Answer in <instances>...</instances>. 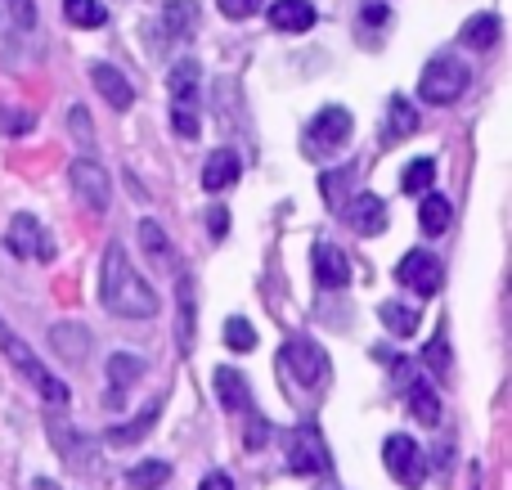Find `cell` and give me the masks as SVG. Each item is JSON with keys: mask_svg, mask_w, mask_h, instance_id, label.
<instances>
[{"mask_svg": "<svg viewBox=\"0 0 512 490\" xmlns=\"http://www.w3.org/2000/svg\"><path fill=\"white\" fill-rule=\"evenodd\" d=\"M171 477V464H162V459H144V464H135L131 473H126V486L131 490H158L167 486Z\"/></svg>", "mask_w": 512, "mask_h": 490, "instance_id": "d4e9b609", "label": "cell"}, {"mask_svg": "<svg viewBox=\"0 0 512 490\" xmlns=\"http://www.w3.org/2000/svg\"><path fill=\"white\" fill-rule=\"evenodd\" d=\"M288 468L301 477H315L328 468V446L315 432V423H301V428L288 432Z\"/></svg>", "mask_w": 512, "mask_h": 490, "instance_id": "9c48e42d", "label": "cell"}, {"mask_svg": "<svg viewBox=\"0 0 512 490\" xmlns=\"http://www.w3.org/2000/svg\"><path fill=\"white\" fill-rule=\"evenodd\" d=\"M450 216H454V207H450V198L445 194H427L423 207H418V221H423L427 234H441L445 225H450Z\"/></svg>", "mask_w": 512, "mask_h": 490, "instance_id": "4316f807", "label": "cell"}, {"mask_svg": "<svg viewBox=\"0 0 512 490\" xmlns=\"http://www.w3.org/2000/svg\"><path fill=\"white\" fill-rule=\"evenodd\" d=\"M216 5H221L225 18H252L261 9V0H216Z\"/></svg>", "mask_w": 512, "mask_h": 490, "instance_id": "8d00e7d4", "label": "cell"}, {"mask_svg": "<svg viewBox=\"0 0 512 490\" xmlns=\"http://www.w3.org/2000/svg\"><path fill=\"white\" fill-rule=\"evenodd\" d=\"M153 423H158V410H144L140 419L131 423V428H113V432H108V437H113L117 446H131V441H135V437H144V432H149Z\"/></svg>", "mask_w": 512, "mask_h": 490, "instance_id": "836d02e7", "label": "cell"}, {"mask_svg": "<svg viewBox=\"0 0 512 490\" xmlns=\"http://www.w3.org/2000/svg\"><path fill=\"white\" fill-rule=\"evenodd\" d=\"M414 131H418V108L396 95L387 104V140H409Z\"/></svg>", "mask_w": 512, "mask_h": 490, "instance_id": "603a6c76", "label": "cell"}, {"mask_svg": "<svg viewBox=\"0 0 512 490\" xmlns=\"http://www.w3.org/2000/svg\"><path fill=\"white\" fill-rule=\"evenodd\" d=\"M5 248L14 252V257H23V261H50L54 257V243H50V230H45L36 216H27V212H18L14 221H9V230H5Z\"/></svg>", "mask_w": 512, "mask_h": 490, "instance_id": "ba28073f", "label": "cell"}, {"mask_svg": "<svg viewBox=\"0 0 512 490\" xmlns=\"http://www.w3.org/2000/svg\"><path fill=\"white\" fill-rule=\"evenodd\" d=\"M270 23L279 27V32H310V27H315V5H310V0H274Z\"/></svg>", "mask_w": 512, "mask_h": 490, "instance_id": "2e32d148", "label": "cell"}, {"mask_svg": "<svg viewBox=\"0 0 512 490\" xmlns=\"http://www.w3.org/2000/svg\"><path fill=\"white\" fill-rule=\"evenodd\" d=\"M50 347H54V356H59L63 365H81V360L90 356V329H86V324H77V320L54 324V329H50Z\"/></svg>", "mask_w": 512, "mask_h": 490, "instance_id": "7c38bea8", "label": "cell"}, {"mask_svg": "<svg viewBox=\"0 0 512 490\" xmlns=\"http://www.w3.org/2000/svg\"><path fill=\"white\" fill-rule=\"evenodd\" d=\"M68 180H72V194H77L90 212H95V216L108 212V203H113V180H108V171L99 167L90 153H86V158H72Z\"/></svg>", "mask_w": 512, "mask_h": 490, "instance_id": "8992f818", "label": "cell"}, {"mask_svg": "<svg viewBox=\"0 0 512 490\" xmlns=\"http://www.w3.org/2000/svg\"><path fill=\"white\" fill-rule=\"evenodd\" d=\"M234 180H239V153L216 149L212 158H207V167H203V189L207 194H221V189H230Z\"/></svg>", "mask_w": 512, "mask_h": 490, "instance_id": "e0dca14e", "label": "cell"}, {"mask_svg": "<svg viewBox=\"0 0 512 490\" xmlns=\"http://www.w3.org/2000/svg\"><path fill=\"white\" fill-rule=\"evenodd\" d=\"M279 369H283V378H288L292 387H301V392H310V396H315L319 387L328 383V374H333L328 351L319 347V342H310V338H288L283 342Z\"/></svg>", "mask_w": 512, "mask_h": 490, "instance_id": "7a4b0ae2", "label": "cell"}, {"mask_svg": "<svg viewBox=\"0 0 512 490\" xmlns=\"http://www.w3.org/2000/svg\"><path fill=\"white\" fill-rule=\"evenodd\" d=\"M198 490H234V482H230V473H207L198 482Z\"/></svg>", "mask_w": 512, "mask_h": 490, "instance_id": "60d3db41", "label": "cell"}, {"mask_svg": "<svg viewBox=\"0 0 512 490\" xmlns=\"http://www.w3.org/2000/svg\"><path fill=\"white\" fill-rule=\"evenodd\" d=\"M0 351H5V356H9V365H14L18 374H23L27 383H32L36 392H41L50 405H63V401H68V387H63L54 374H45V365H41V360H36V351L27 347V342L18 338V333L9 329L5 320H0Z\"/></svg>", "mask_w": 512, "mask_h": 490, "instance_id": "277c9868", "label": "cell"}, {"mask_svg": "<svg viewBox=\"0 0 512 490\" xmlns=\"http://www.w3.org/2000/svg\"><path fill=\"white\" fill-rule=\"evenodd\" d=\"M216 396H221L225 410L234 414H248L252 410V392H248V378L239 369H216Z\"/></svg>", "mask_w": 512, "mask_h": 490, "instance_id": "ac0fdd59", "label": "cell"}, {"mask_svg": "<svg viewBox=\"0 0 512 490\" xmlns=\"http://www.w3.org/2000/svg\"><path fill=\"white\" fill-rule=\"evenodd\" d=\"M176 302H180L176 342H180V351H185V356H189V347H194V329H198V311H194V279H180V288H176Z\"/></svg>", "mask_w": 512, "mask_h": 490, "instance_id": "ffe728a7", "label": "cell"}, {"mask_svg": "<svg viewBox=\"0 0 512 490\" xmlns=\"http://www.w3.org/2000/svg\"><path fill=\"white\" fill-rule=\"evenodd\" d=\"M472 72L463 59H454V54H441V59H432L423 68V77H418V95L427 99V104H454V99L468 90Z\"/></svg>", "mask_w": 512, "mask_h": 490, "instance_id": "5b68a950", "label": "cell"}, {"mask_svg": "<svg viewBox=\"0 0 512 490\" xmlns=\"http://www.w3.org/2000/svg\"><path fill=\"white\" fill-rule=\"evenodd\" d=\"M90 81H95V90L108 99V104L117 108V113H126V108L135 104V90H131V81H126L122 72L113 68V63H95V68H90Z\"/></svg>", "mask_w": 512, "mask_h": 490, "instance_id": "9a60e30c", "label": "cell"}, {"mask_svg": "<svg viewBox=\"0 0 512 490\" xmlns=\"http://www.w3.org/2000/svg\"><path fill=\"white\" fill-rule=\"evenodd\" d=\"M405 401H409V414H414L418 423H427V428H436V423H441V396H436L427 383H409Z\"/></svg>", "mask_w": 512, "mask_h": 490, "instance_id": "7402d4cb", "label": "cell"}, {"mask_svg": "<svg viewBox=\"0 0 512 490\" xmlns=\"http://www.w3.org/2000/svg\"><path fill=\"white\" fill-rule=\"evenodd\" d=\"M310 261H315V284L319 288H346L351 284V266H346L342 248H333V243H315Z\"/></svg>", "mask_w": 512, "mask_h": 490, "instance_id": "4fadbf2b", "label": "cell"}, {"mask_svg": "<svg viewBox=\"0 0 512 490\" xmlns=\"http://www.w3.org/2000/svg\"><path fill=\"white\" fill-rule=\"evenodd\" d=\"M207 225H212L216 239H225V230H230V212H225V207H212V221Z\"/></svg>", "mask_w": 512, "mask_h": 490, "instance_id": "b9f144b4", "label": "cell"}, {"mask_svg": "<svg viewBox=\"0 0 512 490\" xmlns=\"http://www.w3.org/2000/svg\"><path fill=\"white\" fill-rule=\"evenodd\" d=\"M162 23H167V32L176 36V41H189V36L198 32V5L194 0H171V5L162 9Z\"/></svg>", "mask_w": 512, "mask_h": 490, "instance_id": "44dd1931", "label": "cell"}, {"mask_svg": "<svg viewBox=\"0 0 512 490\" xmlns=\"http://www.w3.org/2000/svg\"><path fill=\"white\" fill-rule=\"evenodd\" d=\"M427 365H432V369H445V365H450V342H445L441 333H436L432 347H427Z\"/></svg>", "mask_w": 512, "mask_h": 490, "instance_id": "f35d334b", "label": "cell"}, {"mask_svg": "<svg viewBox=\"0 0 512 490\" xmlns=\"http://www.w3.org/2000/svg\"><path fill=\"white\" fill-rule=\"evenodd\" d=\"M360 18H364L369 27H382L391 14H387V5H378V0H364V5H360Z\"/></svg>", "mask_w": 512, "mask_h": 490, "instance_id": "ab89813d", "label": "cell"}, {"mask_svg": "<svg viewBox=\"0 0 512 490\" xmlns=\"http://www.w3.org/2000/svg\"><path fill=\"white\" fill-rule=\"evenodd\" d=\"M396 279L414 288L418 297H432V293H441V279H445V275H441V261H436L432 252L414 248V252H405V257H400Z\"/></svg>", "mask_w": 512, "mask_h": 490, "instance_id": "30bf717a", "label": "cell"}, {"mask_svg": "<svg viewBox=\"0 0 512 490\" xmlns=\"http://www.w3.org/2000/svg\"><path fill=\"white\" fill-rule=\"evenodd\" d=\"M140 243H144V252H149V261L171 266V243H167V230H162L158 221H140Z\"/></svg>", "mask_w": 512, "mask_h": 490, "instance_id": "f1b7e54d", "label": "cell"}, {"mask_svg": "<svg viewBox=\"0 0 512 490\" xmlns=\"http://www.w3.org/2000/svg\"><path fill=\"white\" fill-rule=\"evenodd\" d=\"M432 180H436V162L432 158H414L405 167V176H400V189H405V194H427Z\"/></svg>", "mask_w": 512, "mask_h": 490, "instance_id": "f546056e", "label": "cell"}, {"mask_svg": "<svg viewBox=\"0 0 512 490\" xmlns=\"http://www.w3.org/2000/svg\"><path fill=\"white\" fill-rule=\"evenodd\" d=\"M346 185H351V167H342V171H324V180H319V189H324L328 207H337V212L346 207Z\"/></svg>", "mask_w": 512, "mask_h": 490, "instance_id": "4dcf8cb0", "label": "cell"}, {"mask_svg": "<svg viewBox=\"0 0 512 490\" xmlns=\"http://www.w3.org/2000/svg\"><path fill=\"white\" fill-rule=\"evenodd\" d=\"M198 81H203V68H198L194 59H180L176 68H171V77H167V86H171V104L194 108V99H198Z\"/></svg>", "mask_w": 512, "mask_h": 490, "instance_id": "d6986e66", "label": "cell"}, {"mask_svg": "<svg viewBox=\"0 0 512 490\" xmlns=\"http://www.w3.org/2000/svg\"><path fill=\"white\" fill-rule=\"evenodd\" d=\"M144 374V360H135V356H122V351H117L113 360H108V378H113V383H135V378Z\"/></svg>", "mask_w": 512, "mask_h": 490, "instance_id": "d6a6232c", "label": "cell"}, {"mask_svg": "<svg viewBox=\"0 0 512 490\" xmlns=\"http://www.w3.org/2000/svg\"><path fill=\"white\" fill-rule=\"evenodd\" d=\"M171 122H176V135H180V140H198V117H194V108L171 104Z\"/></svg>", "mask_w": 512, "mask_h": 490, "instance_id": "d590c367", "label": "cell"}, {"mask_svg": "<svg viewBox=\"0 0 512 490\" xmlns=\"http://www.w3.org/2000/svg\"><path fill=\"white\" fill-rule=\"evenodd\" d=\"M0 131H5V135H27V131H32V113H18V108L0 104Z\"/></svg>", "mask_w": 512, "mask_h": 490, "instance_id": "e575fe53", "label": "cell"}, {"mask_svg": "<svg viewBox=\"0 0 512 490\" xmlns=\"http://www.w3.org/2000/svg\"><path fill=\"white\" fill-rule=\"evenodd\" d=\"M382 464H387V473L396 477L400 486L418 490L427 477V459L423 450H418L414 437H405V432H396V437H387V446H382Z\"/></svg>", "mask_w": 512, "mask_h": 490, "instance_id": "52a82bcc", "label": "cell"}, {"mask_svg": "<svg viewBox=\"0 0 512 490\" xmlns=\"http://www.w3.org/2000/svg\"><path fill=\"white\" fill-rule=\"evenodd\" d=\"M36 32V5L32 0H0V45H18Z\"/></svg>", "mask_w": 512, "mask_h": 490, "instance_id": "5bb4252c", "label": "cell"}, {"mask_svg": "<svg viewBox=\"0 0 512 490\" xmlns=\"http://www.w3.org/2000/svg\"><path fill=\"white\" fill-rule=\"evenodd\" d=\"M351 131H355V122H351V113L346 108H319L315 117H310V126H306V135H301V153L306 158H315V162H324V158H333L337 149H346L351 144Z\"/></svg>", "mask_w": 512, "mask_h": 490, "instance_id": "3957f363", "label": "cell"}, {"mask_svg": "<svg viewBox=\"0 0 512 490\" xmlns=\"http://www.w3.org/2000/svg\"><path fill=\"white\" fill-rule=\"evenodd\" d=\"M63 18H68L72 27H86V32H95V27L108 23V9L99 5V0H63Z\"/></svg>", "mask_w": 512, "mask_h": 490, "instance_id": "cb8c5ba5", "label": "cell"}, {"mask_svg": "<svg viewBox=\"0 0 512 490\" xmlns=\"http://www.w3.org/2000/svg\"><path fill=\"white\" fill-rule=\"evenodd\" d=\"M68 126H72V135H77L81 144H90V140H95V131H90V113H86V108H72V113H68Z\"/></svg>", "mask_w": 512, "mask_h": 490, "instance_id": "74e56055", "label": "cell"}, {"mask_svg": "<svg viewBox=\"0 0 512 490\" xmlns=\"http://www.w3.org/2000/svg\"><path fill=\"white\" fill-rule=\"evenodd\" d=\"M378 320L387 324L396 338H409V333L418 329V311H414V306H405V302H382L378 306Z\"/></svg>", "mask_w": 512, "mask_h": 490, "instance_id": "484cf974", "label": "cell"}, {"mask_svg": "<svg viewBox=\"0 0 512 490\" xmlns=\"http://www.w3.org/2000/svg\"><path fill=\"white\" fill-rule=\"evenodd\" d=\"M342 216L355 234H382L387 230V203H382L378 194H351L346 207H342Z\"/></svg>", "mask_w": 512, "mask_h": 490, "instance_id": "8fae6325", "label": "cell"}, {"mask_svg": "<svg viewBox=\"0 0 512 490\" xmlns=\"http://www.w3.org/2000/svg\"><path fill=\"white\" fill-rule=\"evenodd\" d=\"M463 45H477V50H490V45L499 41V18L495 14H481V18H468V27H463Z\"/></svg>", "mask_w": 512, "mask_h": 490, "instance_id": "83f0119b", "label": "cell"}, {"mask_svg": "<svg viewBox=\"0 0 512 490\" xmlns=\"http://www.w3.org/2000/svg\"><path fill=\"white\" fill-rule=\"evenodd\" d=\"M225 347H230V351H252L256 347V329L243 320V315L225 320Z\"/></svg>", "mask_w": 512, "mask_h": 490, "instance_id": "1f68e13d", "label": "cell"}, {"mask_svg": "<svg viewBox=\"0 0 512 490\" xmlns=\"http://www.w3.org/2000/svg\"><path fill=\"white\" fill-rule=\"evenodd\" d=\"M99 302L108 306L122 320H149L158 315V293L153 284L131 266L122 243H108L104 248V266H99Z\"/></svg>", "mask_w": 512, "mask_h": 490, "instance_id": "6da1fadb", "label": "cell"}]
</instances>
